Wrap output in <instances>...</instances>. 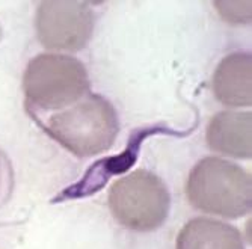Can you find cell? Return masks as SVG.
Masks as SVG:
<instances>
[{"mask_svg": "<svg viewBox=\"0 0 252 249\" xmlns=\"http://www.w3.org/2000/svg\"><path fill=\"white\" fill-rule=\"evenodd\" d=\"M186 195L192 206L204 213L237 219L251 212V175L233 162L205 157L189 174Z\"/></svg>", "mask_w": 252, "mask_h": 249, "instance_id": "1", "label": "cell"}, {"mask_svg": "<svg viewBox=\"0 0 252 249\" xmlns=\"http://www.w3.org/2000/svg\"><path fill=\"white\" fill-rule=\"evenodd\" d=\"M47 131L73 154L91 157L113 145L120 124L110 101L91 94L79 104L53 115L49 120Z\"/></svg>", "mask_w": 252, "mask_h": 249, "instance_id": "2", "label": "cell"}, {"mask_svg": "<svg viewBox=\"0 0 252 249\" xmlns=\"http://www.w3.org/2000/svg\"><path fill=\"white\" fill-rule=\"evenodd\" d=\"M112 216L133 231H154L168 218L171 196L156 174L137 169L113 183L109 192Z\"/></svg>", "mask_w": 252, "mask_h": 249, "instance_id": "3", "label": "cell"}, {"mask_svg": "<svg viewBox=\"0 0 252 249\" xmlns=\"http://www.w3.org/2000/svg\"><path fill=\"white\" fill-rule=\"evenodd\" d=\"M28 100L44 110L62 109L74 104L89 91L85 65L65 55H38L23 77Z\"/></svg>", "mask_w": 252, "mask_h": 249, "instance_id": "4", "label": "cell"}, {"mask_svg": "<svg viewBox=\"0 0 252 249\" xmlns=\"http://www.w3.org/2000/svg\"><path fill=\"white\" fill-rule=\"evenodd\" d=\"M94 32V12L85 2L47 0L36 12V33L41 44L53 50L79 52Z\"/></svg>", "mask_w": 252, "mask_h": 249, "instance_id": "5", "label": "cell"}, {"mask_svg": "<svg viewBox=\"0 0 252 249\" xmlns=\"http://www.w3.org/2000/svg\"><path fill=\"white\" fill-rule=\"evenodd\" d=\"M252 115L251 112L225 110L215 115L207 127V144L220 154L236 158L252 156Z\"/></svg>", "mask_w": 252, "mask_h": 249, "instance_id": "6", "label": "cell"}, {"mask_svg": "<svg viewBox=\"0 0 252 249\" xmlns=\"http://www.w3.org/2000/svg\"><path fill=\"white\" fill-rule=\"evenodd\" d=\"M213 93L225 106L252 104V58L249 53H231L218 65Z\"/></svg>", "mask_w": 252, "mask_h": 249, "instance_id": "7", "label": "cell"}, {"mask_svg": "<svg viewBox=\"0 0 252 249\" xmlns=\"http://www.w3.org/2000/svg\"><path fill=\"white\" fill-rule=\"evenodd\" d=\"M177 249H245L237 228L225 222L195 218L181 228Z\"/></svg>", "mask_w": 252, "mask_h": 249, "instance_id": "8", "label": "cell"}, {"mask_svg": "<svg viewBox=\"0 0 252 249\" xmlns=\"http://www.w3.org/2000/svg\"><path fill=\"white\" fill-rule=\"evenodd\" d=\"M219 14L230 23H248L251 21V2H215Z\"/></svg>", "mask_w": 252, "mask_h": 249, "instance_id": "9", "label": "cell"}]
</instances>
